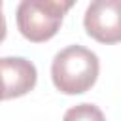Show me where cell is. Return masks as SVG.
I'll use <instances>...</instances> for the list:
<instances>
[{
    "label": "cell",
    "mask_w": 121,
    "mask_h": 121,
    "mask_svg": "<svg viewBox=\"0 0 121 121\" xmlns=\"http://www.w3.org/2000/svg\"><path fill=\"white\" fill-rule=\"evenodd\" d=\"M98 57L81 45L60 49L51 62L53 85L64 95H81L89 91L98 78Z\"/></svg>",
    "instance_id": "1"
},
{
    "label": "cell",
    "mask_w": 121,
    "mask_h": 121,
    "mask_svg": "<svg viewBox=\"0 0 121 121\" xmlns=\"http://www.w3.org/2000/svg\"><path fill=\"white\" fill-rule=\"evenodd\" d=\"M64 13L55 9L45 0H21L15 11L19 32L34 43H42L51 40L60 25Z\"/></svg>",
    "instance_id": "2"
},
{
    "label": "cell",
    "mask_w": 121,
    "mask_h": 121,
    "mask_svg": "<svg viewBox=\"0 0 121 121\" xmlns=\"http://www.w3.org/2000/svg\"><path fill=\"white\" fill-rule=\"evenodd\" d=\"M87 34L100 43L121 40V0H93L83 19Z\"/></svg>",
    "instance_id": "3"
},
{
    "label": "cell",
    "mask_w": 121,
    "mask_h": 121,
    "mask_svg": "<svg viewBox=\"0 0 121 121\" xmlns=\"http://www.w3.org/2000/svg\"><path fill=\"white\" fill-rule=\"evenodd\" d=\"M0 78L4 85V100L17 98L34 89L38 72L36 66L23 57H4L0 59Z\"/></svg>",
    "instance_id": "4"
},
{
    "label": "cell",
    "mask_w": 121,
    "mask_h": 121,
    "mask_svg": "<svg viewBox=\"0 0 121 121\" xmlns=\"http://www.w3.org/2000/svg\"><path fill=\"white\" fill-rule=\"evenodd\" d=\"M64 119H104L102 112L93 104H79L78 108L64 113Z\"/></svg>",
    "instance_id": "5"
},
{
    "label": "cell",
    "mask_w": 121,
    "mask_h": 121,
    "mask_svg": "<svg viewBox=\"0 0 121 121\" xmlns=\"http://www.w3.org/2000/svg\"><path fill=\"white\" fill-rule=\"evenodd\" d=\"M47 4H51L55 9H59L60 13H66L74 4H76V0H45Z\"/></svg>",
    "instance_id": "6"
},
{
    "label": "cell",
    "mask_w": 121,
    "mask_h": 121,
    "mask_svg": "<svg viewBox=\"0 0 121 121\" xmlns=\"http://www.w3.org/2000/svg\"><path fill=\"white\" fill-rule=\"evenodd\" d=\"M0 100H4V85H2V78H0Z\"/></svg>",
    "instance_id": "7"
},
{
    "label": "cell",
    "mask_w": 121,
    "mask_h": 121,
    "mask_svg": "<svg viewBox=\"0 0 121 121\" xmlns=\"http://www.w3.org/2000/svg\"><path fill=\"white\" fill-rule=\"evenodd\" d=\"M4 13H2V0H0V17H2Z\"/></svg>",
    "instance_id": "8"
}]
</instances>
